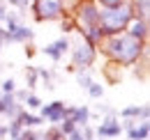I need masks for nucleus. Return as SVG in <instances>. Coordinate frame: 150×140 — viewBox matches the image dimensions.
Returning <instances> with one entry per match:
<instances>
[{
    "label": "nucleus",
    "instance_id": "7ed1b4c3",
    "mask_svg": "<svg viewBox=\"0 0 150 140\" xmlns=\"http://www.w3.org/2000/svg\"><path fill=\"white\" fill-rule=\"evenodd\" d=\"M72 21L76 25V32L83 35L86 30H90L95 25H99V7L95 0H79L72 12Z\"/></svg>",
    "mask_w": 150,
    "mask_h": 140
},
{
    "label": "nucleus",
    "instance_id": "c9c22d12",
    "mask_svg": "<svg viewBox=\"0 0 150 140\" xmlns=\"http://www.w3.org/2000/svg\"><path fill=\"white\" fill-rule=\"evenodd\" d=\"M39 140H42V138H39Z\"/></svg>",
    "mask_w": 150,
    "mask_h": 140
},
{
    "label": "nucleus",
    "instance_id": "c85d7f7f",
    "mask_svg": "<svg viewBox=\"0 0 150 140\" xmlns=\"http://www.w3.org/2000/svg\"><path fill=\"white\" fill-rule=\"evenodd\" d=\"M74 30H76V25H74V21H72V16L62 18V32H74Z\"/></svg>",
    "mask_w": 150,
    "mask_h": 140
},
{
    "label": "nucleus",
    "instance_id": "a878e982",
    "mask_svg": "<svg viewBox=\"0 0 150 140\" xmlns=\"http://www.w3.org/2000/svg\"><path fill=\"white\" fill-rule=\"evenodd\" d=\"M97 110H99L104 117H118V110L111 108V106H106V104H97Z\"/></svg>",
    "mask_w": 150,
    "mask_h": 140
},
{
    "label": "nucleus",
    "instance_id": "72a5a7b5",
    "mask_svg": "<svg viewBox=\"0 0 150 140\" xmlns=\"http://www.w3.org/2000/svg\"><path fill=\"white\" fill-rule=\"evenodd\" d=\"M2 113H5V104L0 101V117H2Z\"/></svg>",
    "mask_w": 150,
    "mask_h": 140
},
{
    "label": "nucleus",
    "instance_id": "7c9ffc66",
    "mask_svg": "<svg viewBox=\"0 0 150 140\" xmlns=\"http://www.w3.org/2000/svg\"><path fill=\"white\" fill-rule=\"evenodd\" d=\"M67 140H83V136H81V131H79V126H76L74 131L67 136Z\"/></svg>",
    "mask_w": 150,
    "mask_h": 140
},
{
    "label": "nucleus",
    "instance_id": "f704fd0d",
    "mask_svg": "<svg viewBox=\"0 0 150 140\" xmlns=\"http://www.w3.org/2000/svg\"><path fill=\"white\" fill-rule=\"evenodd\" d=\"M93 140H97V138H93Z\"/></svg>",
    "mask_w": 150,
    "mask_h": 140
},
{
    "label": "nucleus",
    "instance_id": "423d86ee",
    "mask_svg": "<svg viewBox=\"0 0 150 140\" xmlns=\"http://www.w3.org/2000/svg\"><path fill=\"white\" fill-rule=\"evenodd\" d=\"M62 110H65V101L56 99V101H51V104H42L39 115H42V120L49 124V126H56V124H60L65 120V117H62Z\"/></svg>",
    "mask_w": 150,
    "mask_h": 140
},
{
    "label": "nucleus",
    "instance_id": "aec40b11",
    "mask_svg": "<svg viewBox=\"0 0 150 140\" xmlns=\"http://www.w3.org/2000/svg\"><path fill=\"white\" fill-rule=\"evenodd\" d=\"M23 106H28V110H39V108H42V99H39L35 92H30V94L25 97V104Z\"/></svg>",
    "mask_w": 150,
    "mask_h": 140
},
{
    "label": "nucleus",
    "instance_id": "9d476101",
    "mask_svg": "<svg viewBox=\"0 0 150 140\" xmlns=\"http://www.w3.org/2000/svg\"><path fill=\"white\" fill-rule=\"evenodd\" d=\"M125 32H127L129 37H134V39H139V41H146V39H148V21L134 16L129 23H127Z\"/></svg>",
    "mask_w": 150,
    "mask_h": 140
},
{
    "label": "nucleus",
    "instance_id": "f03ea898",
    "mask_svg": "<svg viewBox=\"0 0 150 140\" xmlns=\"http://www.w3.org/2000/svg\"><path fill=\"white\" fill-rule=\"evenodd\" d=\"M132 18H134V9H132L129 0L122 5H115V7H99V28L104 30L106 37L125 32Z\"/></svg>",
    "mask_w": 150,
    "mask_h": 140
},
{
    "label": "nucleus",
    "instance_id": "f8f14e48",
    "mask_svg": "<svg viewBox=\"0 0 150 140\" xmlns=\"http://www.w3.org/2000/svg\"><path fill=\"white\" fill-rule=\"evenodd\" d=\"M125 133H127L129 140H148L150 138V124L148 122H136V126L129 129V131H125Z\"/></svg>",
    "mask_w": 150,
    "mask_h": 140
},
{
    "label": "nucleus",
    "instance_id": "5701e85b",
    "mask_svg": "<svg viewBox=\"0 0 150 140\" xmlns=\"http://www.w3.org/2000/svg\"><path fill=\"white\" fill-rule=\"evenodd\" d=\"M14 90H16V80L14 78H5L0 83V94H14Z\"/></svg>",
    "mask_w": 150,
    "mask_h": 140
},
{
    "label": "nucleus",
    "instance_id": "dca6fc26",
    "mask_svg": "<svg viewBox=\"0 0 150 140\" xmlns=\"http://www.w3.org/2000/svg\"><path fill=\"white\" fill-rule=\"evenodd\" d=\"M35 69H37V78H42V80L46 83L44 88H46V90H53V88H56V85H53V71H51V69H44V67H35Z\"/></svg>",
    "mask_w": 150,
    "mask_h": 140
},
{
    "label": "nucleus",
    "instance_id": "f3484780",
    "mask_svg": "<svg viewBox=\"0 0 150 140\" xmlns=\"http://www.w3.org/2000/svg\"><path fill=\"white\" fill-rule=\"evenodd\" d=\"M21 131H23V126H21L19 117H16V120H9V122H7V138H9V140H16Z\"/></svg>",
    "mask_w": 150,
    "mask_h": 140
},
{
    "label": "nucleus",
    "instance_id": "473e14b6",
    "mask_svg": "<svg viewBox=\"0 0 150 140\" xmlns=\"http://www.w3.org/2000/svg\"><path fill=\"white\" fill-rule=\"evenodd\" d=\"M25 57H35V46L28 44V48H25Z\"/></svg>",
    "mask_w": 150,
    "mask_h": 140
},
{
    "label": "nucleus",
    "instance_id": "2eb2a0df",
    "mask_svg": "<svg viewBox=\"0 0 150 140\" xmlns=\"http://www.w3.org/2000/svg\"><path fill=\"white\" fill-rule=\"evenodd\" d=\"M83 37H86V39L93 44L95 48H97V46L104 41V37H106V35H104V30H102L99 25H95V28H90V30H86V32H83Z\"/></svg>",
    "mask_w": 150,
    "mask_h": 140
},
{
    "label": "nucleus",
    "instance_id": "6e6552de",
    "mask_svg": "<svg viewBox=\"0 0 150 140\" xmlns=\"http://www.w3.org/2000/svg\"><path fill=\"white\" fill-rule=\"evenodd\" d=\"M122 133V126L118 117H102V124L95 129V136L99 138H118Z\"/></svg>",
    "mask_w": 150,
    "mask_h": 140
},
{
    "label": "nucleus",
    "instance_id": "6ab92c4d",
    "mask_svg": "<svg viewBox=\"0 0 150 140\" xmlns=\"http://www.w3.org/2000/svg\"><path fill=\"white\" fill-rule=\"evenodd\" d=\"M42 140H67V138L58 131V126H46V131L42 133Z\"/></svg>",
    "mask_w": 150,
    "mask_h": 140
},
{
    "label": "nucleus",
    "instance_id": "20e7f679",
    "mask_svg": "<svg viewBox=\"0 0 150 140\" xmlns=\"http://www.w3.org/2000/svg\"><path fill=\"white\" fill-rule=\"evenodd\" d=\"M69 55H72V67H74V71L76 69H90L95 57H97V48L83 35H79L74 41L69 39Z\"/></svg>",
    "mask_w": 150,
    "mask_h": 140
},
{
    "label": "nucleus",
    "instance_id": "4468645a",
    "mask_svg": "<svg viewBox=\"0 0 150 140\" xmlns=\"http://www.w3.org/2000/svg\"><path fill=\"white\" fill-rule=\"evenodd\" d=\"M72 120H74L76 126H86V124H90V108H88V106H76Z\"/></svg>",
    "mask_w": 150,
    "mask_h": 140
},
{
    "label": "nucleus",
    "instance_id": "f257e3e1",
    "mask_svg": "<svg viewBox=\"0 0 150 140\" xmlns=\"http://www.w3.org/2000/svg\"><path fill=\"white\" fill-rule=\"evenodd\" d=\"M99 46L106 53V57L111 62H115L118 67H134L146 55V41H139V39L129 37L127 32L104 37V41Z\"/></svg>",
    "mask_w": 150,
    "mask_h": 140
},
{
    "label": "nucleus",
    "instance_id": "ddd939ff",
    "mask_svg": "<svg viewBox=\"0 0 150 140\" xmlns=\"http://www.w3.org/2000/svg\"><path fill=\"white\" fill-rule=\"evenodd\" d=\"M129 2H132V9H134V16H136V18H146V21H148L150 0H129Z\"/></svg>",
    "mask_w": 150,
    "mask_h": 140
},
{
    "label": "nucleus",
    "instance_id": "1a4fd4ad",
    "mask_svg": "<svg viewBox=\"0 0 150 140\" xmlns=\"http://www.w3.org/2000/svg\"><path fill=\"white\" fill-rule=\"evenodd\" d=\"M35 39V30L28 28V25H16V30L12 32H5V44H30Z\"/></svg>",
    "mask_w": 150,
    "mask_h": 140
},
{
    "label": "nucleus",
    "instance_id": "4be33fe9",
    "mask_svg": "<svg viewBox=\"0 0 150 140\" xmlns=\"http://www.w3.org/2000/svg\"><path fill=\"white\" fill-rule=\"evenodd\" d=\"M86 92H88V94H90V99H102V97H104V85H99V83H90V88L86 90Z\"/></svg>",
    "mask_w": 150,
    "mask_h": 140
},
{
    "label": "nucleus",
    "instance_id": "c756f323",
    "mask_svg": "<svg viewBox=\"0 0 150 140\" xmlns=\"http://www.w3.org/2000/svg\"><path fill=\"white\" fill-rule=\"evenodd\" d=\"M7 12H9V7H7V2H5V0H0V21H5V16H7Z\"/></svg>",
    "mask_w": 150,
    "mask_h": 140
},
{
    "label": "nucleus",
    "instance_id": "0eeeda50",
    "mask_svg": "<svg viewBox=\"0 0 150 140\" xmlns=\"http://www.w3.org/2000/svg\"><path fill=\"white\" fill-rule=\"evenodd\" d=\"M42 53H44L49 60L60 62V60H62V57L69 53V39H67V37H60V39H56V41L46 44V46L42 48Z\"/></svg>",
    "mask_w": 150,
    "mask_h": 140
},
{
    "label": "nucleus",
    "instance_id": "2f4dec72",
    "mask_svg": "<svg viewBox=\"0 0 150 140\" xmlns=\"http://www.w3.org/2000/svg\"><path fill=\"white\" fill-rule=\"evenodd\" d=\"M7 138V122H0V140Z\"/></svg>",
    "mask_w": 150,
    "mask_h": 140
},
{
    "label": "nucleus",
    "instance_id": "9b49d317",
    "mask_svg": "<svg viewBox=\"0 0 150 140\" xmlns=\"http://www.w3.org/2000/svg\"><path fill=\"white\" fill-rule=\"evenodd\" d=\"M19 122L23 129H37V126H42V124H46L44 120H42V115L39 113H30V110H21V115H19Z\"/></svg>",
    "mask_w": 150,
    "mask_h": 140
},
{
    "label": "nucleus",
    "instance_id": "cd10ccee",
    "mask_svg": "<svg viewBox=\"0 0 150 140\" xmlns=\"http://www.w3.org/2000/svg\"><path fill=\"white\" fill-rule=\"evenodd\" d=\"M95 2H97V7H115V5H122L127 0H95Z\"/></svg>",
    "mask_w": 150,
    "mask_h": 140
},
{
    "label": "nucleus",
    "instance_id": "a211bd4d",
    "mask_svg": "<svg viewBox=\"0 0 150 140\" xmlns=\"http://www.w3.org/2000/svg\"><path fill=\"white\" fill-rule=\"evenodd\" d=\"M37 69L35 67H25V83H28V90L33 92V90L37 88Z\"/></svg>",
    "mask_w": 150,
    "mask_h": 140
},
{
    "label": "nucleus",
    "instance_id": "b1692460",
    "mask_svg": "<svg viewBox=\"0 0 150 140\" xmlns=\"http://www.w3.org/2000/svg\"><path fill=\"white\" fill-rule=\"evenodd\" d=\"M39 138H42V133H39V131H35V129H23L16 140H39Z\"/></svg>",
    "mask_w": 150,
    "mask_h": 140
},
{
    "label": "nucleus",
    "instance_id": "bb28decb",
    "mask_svg": "<svg viewBox=\"0 0 150 140\" xmlns=\"http://www.w3.org/2000/svg\"><path fill=\"white\" fill-rule=\"evenodd\" d=\"M28 94H30V90L28 88H23V90H14V99H16V104H25V97H28Z\"/></svg>",
    "mask_w": 150,
    "mask_h": 140
},
{
    "label": "nucleus",
    "instance_id": "393cba45",
    "mask_svg": "<svg viewBox=\"0 0 150 140\" xmlns=\"http://www.w3.org/2000/svg\"><path fill=\"white\" fill-rule=\"evenodd\" d=\"M5 2H7V7H14L16 12H25L30 7V0H5Z\"/></svg>",
    "mask_w": 150,
    "mask_h": 140
},
{
    "label": "nucleus",
    "instance_id": "412c9836",
    "mask_svg": "<svg viewBox=\"0 0 150 140\" xmlns=\"http://www.w3.org/2000/svg\"><path fill=\"white\" fill-rule=\"evenodd\" d=\"M56 126H58V131H60V133H62L65 138H67V136H69V133H72V131L76 129L74 120H62V122H60V124H56Z\"/></svg>",
    "mask_w": 150,
    "mask_h": 140
},
{
    "label": "nucleus",
    "instance_id": "39448f33",
    "mask_svg": "<svg viewBox=\"0 0 150 140\" xmlns=\"http://www.w3.org/2000/svg\"><path fill=\"white\" fill-rule=\"evenodd\" d=\"M67 0H30L35 21H56L65 16Z\"/></svg>",
    "mask_w": 150,
    "mask_h": 140
}]
</instances>
